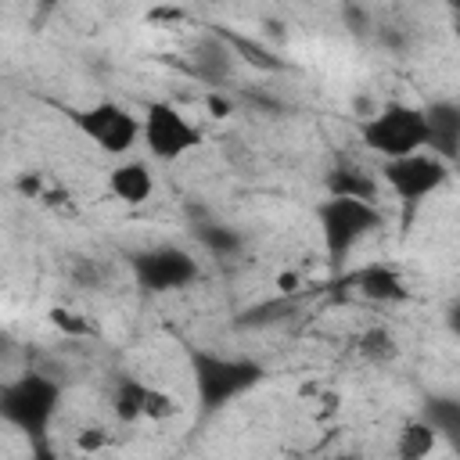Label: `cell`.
<instances>
[{
  "mask_svg": "<svg viewBox=\"0 0 460 460\" xmlns=\"http://www.w3.org/2000/svg\"><path fill=\"white\" fill-rule=\"evenodd\" d=\"M349 284H352L363 298L385 302V305H395V302H406V298H410L406 277H402L395 266H388V262H370V266L356 270V273L349 277Z\"/></svg>",
  "mask_w": 460,
  "mask_h": 460,
  "instance_id": "11",
  "label": "cell"
},
{
  "mask_svg": "<svg viewBox=\"0 0 460 460\" xmlns=\"http://www.w3.org/2000/svg\"><path fill=\"white\" fill-rule=\"evenodd\" d=\"M29 460H61V453L47 435V438H32L29 442Z\"/></svg>",
  "mask_w": 460,
  "mask_h": 460,
  "instance_id": "24",
  "label": "cell"
},
{
  "mask_svg": "<svg viewBox=\"0 0 460 460\" xmlns=\"http://www.w3.org/2000/svg\"><path fill=\"white\" fill-rule=\"evenodd\" d=\"M316 223L323 237V252L331 262L349 259V252L374 230L385 226V216L370 201H352V198H323L316 205Z\"/></svg>",
  "mask_w": 460,
  "mask_h": 460,
  "instance_id": "4",
  "label": "cell"
},
{
  "mask_svg": "<svg viewBox=\"0 0 460 460\" xmlns=\"http://www.w3.org/2000/svg\"><path fill=\"white\" fill-rule=\"evenodd\" d=\"M14 187H18V194H25V198H32V201L43 198V176H40V172H25V176H18Z\"/></svg>",
  "mask_w": 460,
  "mask_h": 460,
  "instance_id": "23",
  "label": "cell"
},
{
  "mask_svg": "<svg viewBox=\"0 0 460 460\" xmlns=\"http://www.w3.org/2000/svg\"><path fill=\"white\" fill-rule=\"evenodd\" d=\"M108 190H111L122 205H144V201H151V194H155V172H151V165L140 162V158L119 162V165L108 172Z\"/></svg>",
  "mask_w": 460,
  "mask_h": 460,
  "instance_id": "12",
  "label": "cell"
},
{
  "mask_svg": "<svg viewBox=\"0 0 460 460\" xmlns=\"http://www.w3.org/2000/svg\"><path fill=\"white\" fill-rule=\"evenodd\" d=\"M147 18H155V22H180L183 11H180V7H155Z\"/></svg>",
  "mask_w": 460,
  "mask_h": 460,
  "instance_id": "27",
  "label": "cell"
},
{
  "mask_svg": "<svg viewBox=\"0 0 460 460\" xmlns=\"http://www.w3.org/2000/svg\"><path fill=\"white\" fill-rule=\"evenodd\" d=\"M446 331L460 341V298H456V302H449V309H446Z\"/></svg>",
  "mask_w": 460,
  "mask_h": 460,
  "instance_id": "26",
  "label": "cell"
},
{
  "mask_svg": "<svg viewBox=\"0 0 460 460\" xmlns=\"http://www.w3.org/2000/svg\"><path fill=\"white\" fill-rule=\"evenodd\" d=\"M334 460H359V456H356V453H338Z\"/></svg>",
  "mask_w": 460,
  "mask_h": 460,
  "instance_id": "31",
  "label": "cell"
},
{
  "mask_svg": "<svg viewBox=\"0 0 460 460\" xmlns=\"http://www.w3.org/2000/svg\"><path fill=\"white\" fill-rule=\"evenodd\" d=\"M277 288H280V295H295L298 291V277L295 273H280L277 277Z\"/></svg>",
  "mask_w": 460,
  "mask_h": 460,
  "instance_id": "28",
  "label": "cell"
},
{
  "mask_svg": "<svg viewBox=\"0 0 460 460\" xmlns=\"http://www.w3.org/2000/svg\"><path fill=\"white\" fill-rule=\"evenodd\" d=\"M140 126H144L140 140H144L147 155L158 158V162H176L205 140L201 129L169 101H147L144 115H140Z\"/></svg>",
  "mask_w": 460,
  "mask_h": 460,
  "instance_id": "6",
  "label": "cell"
},
{
  "mask_svg": "<svg viewBox=\"0 0 460 460\" xmlns=\"http://www.w3.org/2000/svg\"><path fill=\"white\" fill-rule=\"evenodd\" d=\"M216 36L230 47V54L234 58H241L244 65H252V68H259V72H284L288 68V61L284 58H277L266 43H259L255 36H244V32H226V29H216Z\"/></svg>",
  "mask_w": 460,
  "mask_h": 460,
  "instance_id": "16",
  "label": "cell"
},
{
  "mask_svg": "<svg viewBox=\"0 0 460 460\" xmlns=\"http://www.w3.org/2000/svg\"><path fill=\"white\" fill-rule=\"evenodd\" d=\"M345 18L352 22V32H363V29H367V18H363V11H356V7H349V11H345Z\"/></svg>",
  "mask_w": 460,
  "mask_h": 460,
  "instance_id": "29",
  "label": "cell"
},
{
  "mask_svg": "<svg viewBox=\"0 0 460 460\" xmlns=\"http://www.w3.org/2000/svg\"><path fill=\"white\" fill-rule=\"evenodd\" d=\"M381 180L388 183V190L402 201V208L413 216L417 205L424 198H431L446 180H449V162L435 158L431 151L410 155V158H395L381 165Z\"/></svg>",
  "mask_w": 460,
  "mask_h": 460,
  "instance_id": "8",
  "label": "cell"
},
{
  "mask_svg": "<svg viewBox=\"0 0 460 460\" xmlns=\"http://www.w3.org/2000/svg\"><path fill=\"white\" fill-rule=\"evenodd\" d=\"M58 406H61V385L54 377H47V374H36V370L18 374L14 381H7L0 388V417H4V424L22 431L29 442L50 435Z\"/></svg>",
  "mask_w": 460,
  "mask_h": 460,
  "instance_id": "2",
  "label": "cell"
},
{
  "mask_svg": "<svg viewBox=\"0 0 460 460\" xmlns=\"http://www.w3.org/2000/svg\"><path fill=\"white\" fill-rule=\"evenodd\" d=\"M47 320H50V327H58V331L68 334V338H97V327H93L83 313H72V309H65V305H54V309L47 313Z\"/></svg>",
  "mask_w": 460,
  "mask_h": 460,
  "instance_id": "21",
  "label": "cell"
},
{
  "mask_svg": "<svg viewBox=\"0 0 460 460\" xmlns=\"http://www.w3.org/2000/svg\"><path fill=\"white\" fill-rule=\"evenodd\" d=\"M323 190H327V198H352V201L377 205V180H374V172H367L359 165H349V162H338V165L327 169Z\"/></svg>",
  "mask_w": 460,
  "mask_h": 460,
  "instance_id": "13",
  "label": "cell"
},
{
  "mask_svg": "<svg viewBox=\"0 0 460 460\" xmlns=\"http://www.w3.org/2000/svg\"><path fill=\"white\" fill-rule=\"evenodd\" d=\"M104 446H108L104 428H83V431L75 435V449H79V453H97V449H104Z\"/></svg>",
  "mask_w": 460,
  "mask_h": 460,
  "instance_id": "22",
  "label": "cell"
},
{
  "mask_svg": "<svg viewBox=\"0 0 460 460\" xmlns=\"http://www.w3.org/2000/svg\"><path fill=\"white\" fill-rule=\"evenodd\" d=\"M453 36L460 40V7H453Z\"/></svg>",
  "mask_w": 460,
  "mask_h": 460,
  "instance_id": "30",
  "label": "cell"
},
{
  "mask_svg": "<svg viewBox=\"0 0 460 460\" xmlns=\"http://www.w3.org/2000/svg\"><path fill=\"white\" fill-rule=\"evenodd\" d=\"M230 68H234V54H230V47L212 32L205 43H198L194 47V58H190V72L201 79V83H208L212 90H219L226 79H230Z\"/></svg>",
  "mask_w": 460,
  "mask_h": 460,
  "instance_id": "14",
  "label": "cell"
},
{
  "mask_svg": "<svg viewBox=\"0 0 460 460\" xmlns=\"http://www.w3.org/2000/svg\"><path fill=\"white\" fill-rule=\"evenodd\" d=\"M190 377H194V395H198L201 413L212 417L223 406L248 395L252 388H259L266 377V367L259 359H248V356H219V352L194 349L190 352Z\"/></svg>",
  "mask_w": 460,
  "mask_h": 460,
  "instance_id": "1",
  "label": "cell"
},
{
  "mask_svg": "<svg viewBox=\"0 0 460 460\" xmlns=\"http://www.w3.org/2000/svg\"><path fill=\"white\" fill-rule=\"evenodd\" d=\"M129 266H133L140 291H147V295L183 291L201 277V262L187 248H176V244H155V248L133 252Z\"/></svg>",
  "mask_w": 460,
  "mask_h": 460,
  "instance_id": "7",
  "label": "cell"
},
{
  "mask_svg": "<svg viewBox=\"0 0 460 460\" xmlns=\"http://www.w3.org/2000/svg\"><path fill=\"white\" fill-rule=\"evenodd\" d=\"M198 241H201V248L208 252V255H216V259H234V255H241V248H244V237H241V230H234V226H226V223H198Z\"/></svg>",
  "mask_w": 460,
  "mask_h": 460,
  "instance_id": "18",
  "label": "cell"
},
{
  "mask_svg": "<svg viewBox=\"0 0 460 460\" xmlns=\"http://www.w3.org/2000/svg\"><path fill=\"white\" fill-rule=\"evenodd\" d=\"M424 119H428V151L442 162H456L460 158V104L456 101H431L424 104Z\"/></svg>",
  "mask_w": 460,
  "mask_h": 460,
  "instance_id": "10",
  "label": "cell"
},
{
  "mask_svg": "<svg viewBox=\"0 0 460 460\" xmlns=\"http://www.w3.org/2000/svg\"><path fill=\"white\" fill-rule=\"evenodd\" d=\"M359 140L374 155H381L385 162L420 155V151H428V119H424V108L406 104V101H388L370 119L359 122Z\"/></svg>",
  "mask_w": 460,
  "mask_h": 460,
  "instance_id": "3",
  "label": "cell"
},
{
  "mask_svg": "<svg viewBox=\"0 0 460 460\" xmlns=\"http://www.w3.org/2000/svg\"><path fill=\"white\" fill-rule=\"evenodd\" d=\"M420 417L438 431L442 442L460 456V399L456 395H428Z\"/></svg>",
  "mask_w": 460,
  "mask_h": 460,
  "instance_id": "15",
  "label": "cell"
},
{
  "mask_svg": "<svg viewBox=\"0 0 460 460\" xmlns=\"http://www.w3.org/2000/svg\"><path fill=\"white\" fill-rule=\"evenodd\" d=\"M356 352H359L367 363L381 367V363H392V359L399 356V345H395V334H392L388 327L374 323V327H367V331L359 334V341H356Z\"/></svg>",
  "mask_w": 460,
  "mask_h": 460,
  "instance_id": "19",
  "label": "cell"
},
{
  "mask_svg": "<svg viewBox=\"0 0 460 460\" xmlns=\"http://www.w3.org/2000/svg\"><path fill=\"white\" fill-rule=\"evenodd\" d=\"M438 442H442L438 431H435L424 417H413V420H406V424L399 428L392 453H395V460H428Z\"/></svg>",
  "mask_w": 460,
  "mask_h": 460,
  "instance_id": "17",
  "label": "cell"
},
{
  "mask_svg": "<svg viewBox=\"0 0 460 460\" xmlns=\"http://www.w3.org/2000/svg\"><path fill=\"white\" fill-rule=\"evenodd\" d=\"M72 126L90 137L104 155H129L133 144L144 137L140 115H133L126 104L119 101H97L90 108H72L68 111Z\"/></svg>",
  "mask_w": 460,
  "mask_h": 460,
  "instance_id": "5",
  "label": "cell"
},
{
  "mask_svg": "<svg viewBox=\"0 0 460 460\" xmlns=\"http://www.w3.org/2000/svg\"><path fill=\"white\" fill-rule=\"evenodd\" d=\"M295 313V302L288 295L273 298V302H262V305H252L237 316V327H270V323H280L284 316Z\"/></svg>",
  "mask_w": 460,
  "mask_h": 460,
  "instance_id": "20",
  "label": "cell"
},
{
  "mask_svg": "<svg viewBox=\"0 0 460 460\" xmlns=\"http://www.w3.org/2000/svg\"><path fill=\"white\" fill-rule=\"evenodd\" d=\"M205 104H208L212 119H226V115L234 111V101H230V97H223L219 90H208V93H205Z\"/></svg>",
  "mask_w": 460,
  "mask_h": 460,
  "instance_id": "25",
  "label": "cell"
},
{
  "mask_svg": "<svg viewBox=\"0 0 460 460\" xmlns=\"http://www.w3.org/2000/svg\"><path fill=\"white\" fill-rule=\"evenodd\" d=\"M180 406L169 392L133 377V374H119L115 388H111V413L122 424H137V420H165L172 417Z\"/></svg>",
  "mask_w": 460,
  "mask_h": 460,
  "instance_id": "9",
  "label": "cell"
}]
</instances>
